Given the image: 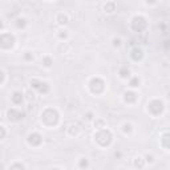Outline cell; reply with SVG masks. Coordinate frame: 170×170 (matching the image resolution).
<instances>
[{"mask_svg":"<svg viewBox=\"0 0 170 170\" xmlns=\"http://www.w3.org/2000/svg\"><path fill=\"white\" fill-rule=\"evenodd\" d=\"M41 121H43L45 125L48 126H52V125H56L58 121V113L56 109H47L44 110V113L41 114Z\"/></svg>","mask_w":170,"mask_h":170,"instance_id":"1","label":"cell"},{"mask_svg":"<svg viewBox=\"0 0 170 170\" xmlns=\"http://www.w3.org/2000/svg\"><path fill=\"white\" fill-rule=\"evenodd\" d=\"M95 138L101 146H108L110 142H112V133L106 129H101L96 133Z\"/></svg>","mask_w":170,"mask_h":170,"instance_id":"2","label":"cell"},{"mask_svg":"<svg viewBox=\"0 0 170 170\" xmlns=\"http://www.w3.org/2000/svg\"><path fill=\"white\" fill-rule=\"evenodd\" d=\"M148 110L152 114H154V116H158V114L162 113V110H164V104H162V101H159V100H153V101L149 102Z\"/></svg>","mask_w":170,"mask_h":170,"instance_id":"3","label":"cell"},{"mask_svg":"<svg viewBox=\"0 0 170 170\" xmlns=\"http://www.w3.org/2000/svg\"><path fill=\"white\" fill-rule=\"evenodd\" d=\"M145 27H146V22H145V19L142 16H136L133 19V28L136 31L140 32V31H142Z\"/></svg>","mask_w":170,"mask_h":170,"instance_id":"4","label":"cell"},{"mask_svg":"<svg viewBox=\"0 0 170 170\" xmlns=\"http://www.w3.org/2000/svg\"><path fill=\"white\" fill-rule=\"evenodd\" d=\"M31 85L33 86V88H36V89H39V91L41 92V93H47L48 92V84L47 82H41V81H39V80H32L31 81Z\"/></svg>","mask_w":170,"mask_h":170,"instance_id":"5","label":"cell"},{"mask_svg":"<svg viewBox=\"0 0 170 170\" xmlns=\"http://www.w3.org/2000/svg\"><path fill=\"white\" fill-rule=\"evenodd\" d=\"M41 136L39 133H32V134H29L28 136V142L32 146H37V145H40L41 144Z\"/></svg>","mask_w":170,"mask_h":170,"instance_id":"6","label":"cell"},{"mask_svg":"<svg viewBox=\"0 0 170 170\" xmlns=\"http://www.w3.org/2000/svg\"><path fill=\"white\" fill-rule=\"evenodd\" d=\"M132 57H133V60H141L142 58V49L141 48H134L133 51H132Z\"/></svg>","mask_w":170,"mask_h":170,"instance_id":"7","label":"cell"},{"mask_svg":"<svg viewBox=\"0 0 170 170\" xmlns=\"http://www.w3.org/2000/svg\"><path fill=\"white\" fill-rule=\"evenodd\" d=\"M161 144H162V146H164V148L170 149V133H166V134H164V136H162Z\"/></svg>","mask_w":170,"mask_h":170,"instance_id":"8","label":"cell"},{"mask_svg":"<svg viewBox=\"0 0 170 170\" xmlns=\"http://www.w3.org/2000/svg\"><path fill=\"white\" fill-rule=\"evenodd\" d=\"M12 102L16 104V105H19V104L23 102V95L20 92H15L12 96Z\"/></svg>","mask_w":170,"mask_h":170,"instance_id":"9","label":"cell"},{"mask_svg":"<svg viewBox=\"0 0 170 170\" xmlns=\"http://www.w3.org/2000/svg\"><path fill=\"white\" fill-rule=\"evenodd\" d=\"M8 116H9V120H17V118H20L23 114L20 112H17L16 109H11V110H8Z\"/></svg>","mask_w":170,"mask_h":170,"instance_id":"10","label":"cell"},{"mask_svg":"<svg viewBox=\"0 0 170 170\" xmlns=\"http://www.w3.org/2000/svg\"><path fill=\"white\" fill-rule=\"evenodd\" d=\"M136 93H133V92H126L125 93V100H126L128 102H133V101H136Z\"/></svg>","mask_w":170,"mask_h":170,"instance_id":"11","label":"cell"},{"mask_svg":"<svg viewBox=\"0 0 170 170\" xmlns=\"http://www.w3.org/2000/svg\"><path fill=\"white\" fill-rule=\"evenodd\" d=\"M57 22L60 23V24H67L68 23V16L64 15V13H60L58 17H57Z\"/></svg>","mask_w":170,"mask_h":170,"instance_id":"12","label":"cell"},{"mask_svg":"<svg viewBox=\"0 0 170 170\" xmlns=\"http://www.w3.org/2000/svg\"><path fill=\"white\" fill-rule=\"evenodd\" d=\"M134 166H136V168H142V166H144V161H142L141 157L136 158V161H134Z\"/></svg>","mask_w":170,"mask_h":170,"instance_id":"13","label":"cell"},{"mask_svg":"<svg viewBox=\"0 0 170 170\" xmlns=\"http://www.w3.org/2000/svg\"><path fill=\"white\" fill-rule=\"evenodd\" d=\"M138 84H140V78L138 77H133L130 81V86L132 88H136V86H138Z\"/></svg>","mask_w":170,"mask_h":170,"instance_id":"14","label":"cell"},{"mask_svg":"<svg viewBox=\"0 0 170 170\" xmlns=\"http://www.w3.org/2000/svg\"><path fill=\"white\" fill-rule=\"evenodd\" d=\"M16 22H17V23H16L17 27H19V28H23V27L25 25V22H27V20H25V19H17Z\"/></svg>","mask_w":170,"mask_h":170,"instance_id":"15","label":"cell"},{"mask_svg":"<svg viewBox=\"0 0 170 170\" xmlns=\"http://www.w3.org/2000/svg\"><path fill=\"white\" fill-rule=\"evenodd\" d=\"M9 170H24V166L20 165V164H15V165L11 166V169Z\"/></svg>","mask_w":170,"mask_h":170,"instance_id":"16","label":"cell"},{"mask_svg":"<svg viewBox=\"0 0 170 170\" xmlns=\"http://www.w3.org/2000/svg\"><path fill=\"white\" fill-rule=\"evenodd\" d=\"M124 132L125 133H126V132H132V125L130 124H124Z\"/></svg>","mask_w":170,"mask_h":170,"instance_id":"17","label":"cell"},{"mask_svg":"<svg viewBox=\"0 0 170 170\" xmlns=\"http://www.w3.org/2000/svg\"><path fill=\"white\" fill-rule=\"evenodd\" d=\"M80 166H81V168H86V166H88V161H86V158H81V161H80Z\"/></svg>","mask_w":170,"mask_h":170,"instance_id":"18","label":"cell"},{"mask_svg":"<svg viewBox=\"0 0 170 170\" xmlns=\"http://www.w3.org/2000/svg\"><path fill=\"white\" fill-rule=\"evenodd\" d=\"M126 76H129V69H122V71H121V77H126Z\"/></svg>","mask_w":170,"mask_h":170,"instance_id":"19","label":"cell"},{"mask_svg":"<svg viewBox=\"0 0 170 170\" xmlns=\"http://www.w3.org/2000/svg\"><path fill=\"white\" fill-rule=\"evenodd\" d=\"M44 65H45V67H51V65H52V61H51L49 57H45V58H44Z\"/></svg>","mask_w":170,"mask_h":170,"instance_id":"20","label":"cell"},{"mask_svg":"<svg viewBox=\"0 0 170 170\" xmlns=\"http://www.w3.org/2000/svg\"><path fill=\"white\" fill-rule=\"evenodd\" d=\"M114 45L120 47V45H121V40H120V39H114Z\"/></svg>","mask_w":170,"mask_h":170,"instance_id":"21","label":"cell"},{"mask_svg":"<svg viewBox=\"0 0 170 170\" xmlns=\"http://www.w3.org/2000/svg\"><path fill=\"white\" fill-rule=\"evenodd\" d=\"M146 161L148 162H153V157H152V155H146Z\"/></svg>","mask_w":170,"mask_h":170,"instance_id":"22","label":"cell"},{"mask_svg":"<svg viewBox=\"0 0 170 170\" xmlns=\"http://www.w3.org/2000/svg\"><path fill=\"white\" fill-rule=\"evenodd\" d=\"M25 57H27V58H28V60H32V58H33V56H31V55H29V52H27V55H25Z\"/></svg>","mask_w":170,"mask_h":170,"instance_id":"23","label":"cell"},{"mask_svg":"<svg viewBox=\"0 0 170 170\" xmlns=\"http://www.w3.org/2000/svg\"><path fill=\"white\" fill-rule=\"evenodd\" d=\"M52 170H60V169H52Z\"/></svg>","mask_w":170,"mask_h":170,"instance_id":"24","label":"cell"},{"mask_svg":"<svg viewBox=\"0 0 170 170\" xmlns=\"http://www.w3.org/2000/svg\"><path fill=\"white\" fill-rule=\"evenodd\" d=\"M169 97H170V93H169Z\"/></svg>","mask_w":170,"mask_h":170,"instance_id":"25","label":"cell"},{"mask_svg":"<svg viewBox=\"0 0 170 170\" xmlns=\"http://www.w3.org/2000/svg\"><path fill=\"white\" fill-rule=\"evenodd\" d=\"M122 170H124V169H122Z\"/></svg>","mask_w":170,"mask_h":170,"instance_id":"26","label":"cell"}]
</instances>
